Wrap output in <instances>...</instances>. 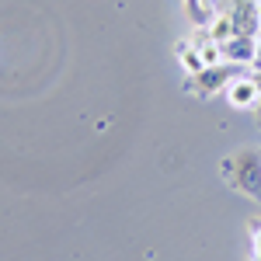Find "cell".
Listing matches in <instances>:
<instances>
[{
    "label": "cell",
    "mask_w": 261,
    "mask_h": 261,
    "mask_svg": "<svg viewBox=\"0 0 261 261\" xmlns=\"http://www.w3.org/2000/svg\"><path fill=\"white\" fill-rule=\"evenodd\" d=\"M185 14L195 28H209V21L216 18V0H185Z\"/></svg>",
    "instance_id": "8992f818"
},
{
    "label": "cell",
    "mask_w": 261,
    "mask_h": 261,
    "mask_svg": "<svg viewBox=\"0 0 261 261\" xmlns=\"http://www.w3.org/2000/svg\"><path fill=\"white\" fill-rule=\"evenodd\" d=\"M244 73V66H233V63H216V66H205L202 73H192V77H185V91L188 94H195V98L209 101L223 94L230 84L237 81Z\"/></svg>",
    "instance_id": "7a4b0ae2"
},
{
    "label": "cell",
    "mask_w": 261,
    "mask_h": 261,
    "mask_svg": "<svg viewBox=\"0 0 261 261\" xmlns=\"http://www.w3.org/2000/svg\"><path fill=\"white\" fill-rule=\"evenodd\" d=\"M209 35L216 42H226L233 39L237 32H233V18H230V11H223V7H216V18L209 21Z\"/></svg>",
    "instance_id": "ba28073f"
},
{
    "label": "cell",
    "mask_w": 261,
    "mask_h": 261,
    "mask_svg": "<svg viewBox=\"0 0 261 261\" xmlns=\"http://www.w3.org/2000/svg\"><path fill=\"white\" fill-rule=\"evenodd\" d=\"M251 112H254V119H258V125H261V98H258V105H254Z\"/></svg>",
    "instance_id": "30bf717a"
},
{
    "label": "cell",
    "mask_w": 261,
    "mask_h": 261,
    "mask_svg": "<svg viewBox=\"0 0 261 261\" xmlns=\"http://www.w3.org/2000/svg\"><path fill=\"white\" fill-rule=\"evenodd\" d=\"M223 94H226V101H230V108H237V112H251V108L258 105V98H261V91H258V84L251 81V73H241Z\"/></svg>",
    "instance_id": "5b68a950"
},
{
    "label": "cell",
    "mask_w": 261,
    "mask_h": 261,
    "mask_svg": "<svg viewBox=\"0 0 261 261\" xmlns=\"http://www.w3.org/2000/svg\"><path fill=\"white\" fill-rule=\"evenodd\" d=\"M220 49H223V63H233V66H254L258 39H254V35H233V39L220 42Z\"/></svg>",
    "instance_id": "277c9868"
},
{
    "label": "cell",
    "mask_w": 261,
    "mask_h": 261,
    "mask_svg": "<svg viewBox=\"0 0 261 261\" xmlns=\"http://www.w3.org/2000/svg\"><path fill=\"white\" fill-rule=\"evenodd\" d=\"M254 66H261V35H258V56H254Z\"/></svg>",
    "instance_id": "8fae6325"
},
{
    "label": "cell",
    "mask_w": 261,
    "mask_h": 261,
    "mask_svg": "<svg viewBox=\"0 0 261 261\" xmlns=\"http://www.w3.org/2000/svg\"><path fill=\"white\" fill-rule=\"evenodd\" d=\"M251 241H254V261H261V220L251 223Z\"/></svg>",
    "instance_id": "9c48e42d"
},
{
    "label": "cell",
    "mask_w": 261,
    "mask_h": 261,
    "mask_svg": "<svg viewBox=\"0 0 261 261\" xmlns=\"http://www.w3.org/2000/svg\"><path fill=\"white\" fill-rule=\"evenodd\" d=\"M216 7L230 11L233 32L237 35H261V18H258V0H216Z\"/></svg>",
    "instance_id": "3957f363"
},
{
    "label": "cell",
    "mask_w": 261,
    "mask_h": 261,
    "mask_svg": "<svg viewBox=\"0 0 261 261\" xmlns=\"http://www.w3.org/2000/svg\"><path fill=\"white\" fill-rule=\"evenodd\" d=\"M258 18H261V0H258Z\"/></svg>",
    "instance_id": "7c38bea8"
},
{
    "label": "cell",
    "mask_w": 261,
    "mask_h": 261,
    "mask_svg": "<svg viewBox=\"0 0 261 261\" xmlns=\"http://www.w3.org/2000/svg\"><path fill=\"white\" fill-rule=\"evenodd\" d=\"M174 49H178V60H181V66H185V73H188V77H192V73H202V70H205V60H202V53L195 49V45H192V42H185V39H181L178 45H174Z\"/></svg>",
    "instance_id": "52a82bcc"
},
{
    "label": "cell",
    "mask_w": 261,
    "mask_h": 261,
    "mask_svg": "<svg viewBox=\"0 0 261 261\" xmlns=\"http://www.w3.org/2000/svg\"><path fill=\"white\" fill-rule=\"evenodd\" d=\"M220 178L244 199L261 205V150H237L230 157H223L220 164Z\"/></svg>",
    "instance_id": "6da1fadb"
}]
</instances>
